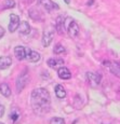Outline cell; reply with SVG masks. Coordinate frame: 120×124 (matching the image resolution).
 Wrapping results in <instances>:
<instances>
[{
  "label": "cell",
  "instance_id": "cell-5",
  "mask_svg": "<svg viewBox=\"0 0 120 124\" xmlns=\"http://www.w3.org/2000/svg\"><path fill=\"white\" fill-rule=\"evenodd\" d=\"M67 32H68V36L70 38H76L79 34V26L73 20L69 23V25L67 26Z\"/></svg>",
  "mask_w": 120,
  "mask_h": 124
},
{
  "label": "cell",
  "instance_id": "cell-12",
  "mask_svg": "<svg viewBox=\"0 0 120 124\" xmlns=\"http://www.w3.org/2000/svg\"><path fill=\"white\" fill-rule=\"evenodd\" d=\"M12 64V59L9 56H2L0 57V70H3L10 67V65Z\"/></svg>",
  "mask_w": 120,
  "mask_h": 124
},
{
  "label": "cell",
  "instance_id": "cell-6",
  "mask_svg": "<svg viewBox=\"0 0 120 124\" xmlns=\"http://www.w3.org/2000/svg\"><path fill=\"white\" fill-rule=\"evenodd\" d=\"M53 35H54V30L52 29H48L43 31V36H42V44L43 46H49L52 42L53 39Z\"/></svg>",
  "mask_w": 120,
  "mask_h": 124
},
{
  "label": "cell",
  "instance_id": "cell-22",
  "mask_svg": "<svg viewBox=\"0 0 120 124\" xmlns=\"http://www.w3.org/2000/svg\"><path fill=\"white\" fill-rule=\"evenodd\" d=\"M3 114H4V107L2 106V105H0V118H1Z\"/></svg>",
  "mask_w": 120,
  "mask_h": 124
},
{
  "label": "cell",
  "instance_id": "cell-1",
  "mask_svg": "<svg viewBox=\"0 0 120 124\" xmlns=\"http://www.w3.org/2000/svg\"><path fill=\"white\" fill-rule=\"evenodd\" d=\"M32 107L37 114H44L49 112L51 107L50 94L45 89H36L32 93Z\"/></svg>",
  "mask_w": 120,
  "mask_h": 124
},
{
  "label": "cell",
  "instance_id": "cell-9",
  "mask_svg": "<svg viewBox=\"0 0 120 124\" xmlns=\"http://www.w3.org/2000/svg\"><path fill=\"white\" fill-rule=\"evenodd\" d=\"M14 54H15L16 58L18 61H23L26 57V47L22 46V45H18V46H16L14 49Z\"/></svg>",
  "mask_w": 120,
  "mask_h": 124
},
{
  "label": "cell",
  "instance_id": "cell-14",
  "mask_svg": "<svg viewBox=\"0 0 120 124\" xmlns=\"http://www.w3.org/2000/svg\"><path fill=\"white\" fill-rule=\"evenodd\" d=\"M18 28H20V32L22 35H28L30 32V26L28 22H25V21H23V22L20 23V25H18Z\"/></svg>",
  "mask_w": 120,
  "mask_h": 124
},
{
  "label": "cell",
  "instance_id": "cell-25",
  "mask_svg": "<svg viewBox=\"0 0 120 124\" xmlns=\"http://www.w3.org/2000/svg\"><path fill=\"white\" fill-rule=\"evenodd\" d=\"M0 124H3V123H0Z\"/></svg>",
  "mask_w": 120,
  "mask_h": 124
},
{
  "label": "cell",
  "instance_id": "cell-23",
  "mask_svg": "<svg viewBox=\"0 0 120 124\" xmlns=\"http://www.w3.org/2000/svg\"><path fill=\"white\" fill-rule=\"evenodd\" d=\"M3 35H4V29L2 27H0V39L3 37Z\"/></svg>",
  "mask_w": 120,
  "mask_h": 124
},
{
  "label": "cell",
  "instance_id": "cell-8",
  "mask_svg": "<svg viewBox=\"0 0 120 124\" xmlns=\"http://www.w3.org/2000/svg\"><path fill=\"white\" fill-rule=\"evenodd\" d=\"M57 75H59L60 79H62V80H68L71 78V72L69 71L68 68L64 67V66H62L61 68H59Z\"/></svg>",
  "mask_w": 120,
  "mask_h": 124
},
{
  "label": "cell",
  "instance_id": "cell-15",
  "mask_svg": "<svg viewBox=\"0 0 120 124\" xmlns=\"http://www.w3.org/2000/svg\"><path fill=\"white\" fill-rule=\"evenodd\" d=\"M109 69L112 75L120 78V64L119 63H110Z\"/></svg>",
  "mask_w": 120,
  "mask_h": 124
},
{
  "label": "cell",
  "instance_id": "cell-19",
  "mask_svg": "<svg viewBox=\"0 0 120 124\" xmlns=\"http://www.w3.org/2000/svg\"><path fill=\"white\" fill-rule=\"evenodd\" d=\"M50 124H65V121L62 118H53L50 121Z\"/></svg>",
  "mask_w": 120,
  "mask_h": 124
},
{
  "label": "cell",
  "instance_id": "cell-16",
  "mask_svg": "<svg viewBox=\"0 0 120 124\" xmlns=\"http://www.w3.org/2000/svg\"><path fill=\"white\" fill-rule=\"evenodd\" d=\"M55 94H56V96L59 97V98H61V99L65 98L66 97V91L63 87V85L57 84L56 86H55Z\"/></svg>",
  "mask_w": 120,
  "mask_h": 124
},
{
  "label": "cell",
  "instance_id": "cell-20",
  "mask_svg": "<svg viewBox=\"0 0 120 124\" xmlns=\"http://www.w3.org/2000/svg\"><path fill=\"white\" fill-rule=\"evenodd\" d=\"M18 118H20V112H18L17 110H13V111H12V113L10 114V119H11V120L13 121V122H15Z\"/></svg>",
  "mask_w": 120,
  "mask_h": 124
},
{
  "label": "cell",
  "instance_id": "cell-4",
  "mask_svg": "<svg viewBox=\"0 0 120 124\" xmlns=\"http://www.w3.org/2000/svg\"><path fill=\"white\" fill-rule=\"evenodd\" d=\"M25 58L27 59L28 62H30V63H37V62L40 61L41 56H40V54L38 53V52L33 51V50H30V49H26V57Z\"/></svg>",
  "mask_w": 120,
  "mask_h": 124
},
{
  "label": "cell",
  "instance_id": "cell-10",
  "mask_svg": "<svg viewBox=\"0 0 120 124\" xmlns=\"http://www.w3.org/2000/svg\"><path fill=\"white\" fill-rule=\"evenodd\" d=\"M64 27H65V20L63 18V16H59L55 22V28L60 35L64 34Z\"/></svg>",
  "mask_w": 120,
  "mask_h": 124
},
{
  "label": "cell",
  "instance_id": "cell-11",
  "mask_svg": "<svg viewBox=\"0 0 120 124\" xmlns=\"http://www.w3.org/2000/svg\"><path fill=\"white\" fill-rule=\"evenodd\" d=\"M40 3H41V6L45 9V11H48V12H51L53 9H59V6H56L51 0H41Z\"/></svg>",
  "mask_w": 120,
  "mask_h": 124
},
{
  "label": "cell",
  "instance_id": "cell-13",
  "mask_svg": "<svg viewBox=\"0 0 120 124\" xmlns=\"http://www.w3.org/2000/svg\"><path fill=\"white\" fill-rule=\"evenodd\" d=\"M47 64L49 65V67L56 68V67H59V66L64 65V61L62 58H59V59L57 58H50V59H48Z\"/></svg>",
  "mask_w": 120,
  "mask_h": 124
},
{
  "label": "cell",
  "instance_id": "cell-7",
  "mask_svg": "<svg viewBox=\"0 0 120 124\" xmlns=\"http://www.w3.org/2000/svg\"><path fill=\"white\" fill-rule=\"evenodd\" d=\"M18 25H20V17L15 14H11L10 15V24H9V30L11 32L15 31L18 28Z\"/></svg>",
  "mask_w": 120,
  "mask_h": 124
},
{
  "label": "cell",
  "instance_id": "cell-17",
  "mask_svg": "<svg viewBox=\"0 0 120 124\" xmlns=\"http://www.w3.org/2000/svg\"><path fill=\"white\" fill-rule=\"evenodd\" d=\"M0 93L6 97H9L11 95V89L9 87V85L7 83H1L0 84Z\"/></svg>",
  "mask_w": 120,
  "mask_h": 124
},
{
  "label": "cell",
  "instance_id": "cell-24",
  "mask_svg": "<svg viewBox=\"0 0 120 124\" xmlns=\"http://www.w3.org/2000/svg\"><path fill=\"white\" fill-rule=\"evenodd\" d=\"M64 1H65V2H66V3H67V4H68V3H69V0H64Z\"/></svg>",
  "mask_w": 120,
  "mask_h": 124
},
{
  "label": "cell",
  "instance_id": "cell-21",
  "mask_svg": "<svg viewBox=\"0 0 120 124\" xmlns=\"http://www.w3.org/2000/svg\"><path fill=\"white\" fill-rule=\"evenodd\" d=\"M15 7V2L13 0H6L4 1V9H9V8H14Z\"/></svg>",
  "mask_w": 120,
  "mask_h": 124
},
{
  "label": "cell",
  "instance_id": "cell-18",
  "mask_svg": "<svg viewBox=\"0 0 120 124\" xmlns=\"http://www.w3.org/2000/svg\"><path fill=\"white\" fill-rule=\"evenodd\" d=\"M53 52H54V54H63V53H65V47L62 44H57L56 46L54 47Z\"/></svg>",
  "mask_w": 120,
  "mask_h": 124
},
{
  "label": "cell",
  "instance_id": "cell-3",
  "mask_svg": "<svg viewBox=\"0 0 120 124\" xmlns=\"http://www.w3.org/2000/svg\"><path fill=\"white\" fill-rule=\"evenodd\" d=\"M86 78H87L89 84L91 86H97L101 83V80H102V76L98 75V73H94V72H87Z\"/></svg>",
  "mask_w": 120,
  "mask_h": 124
},
{
  "label": "cell",
  "instance_id": "cell-2",
  "mask_svg": "<svg viewBox=\"0 0 120 124\" xmlns=\"http://www.w3.org/2000/svg\"><path fill=\"white\" fill-rule=\"evenodd\" d=\"M28 80H29V76L27 75L26 71H23L18 78L16 79V89H17L18 92H21L24 87L26 86V84L28 83Z\"/></svg>",
  "mask_w": 120,
  "mask_h": 124
}]
</instances>
